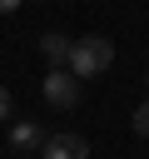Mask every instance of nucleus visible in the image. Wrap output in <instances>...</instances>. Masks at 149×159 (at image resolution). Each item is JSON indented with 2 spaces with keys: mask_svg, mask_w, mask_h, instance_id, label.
<instances>
[{
  "mask_svg": "<svg viewBox=\"0 0 149 159\" xmlns=\"http://www.w3.org/2000/svg\"><path fill=\"white\" fill-rule=\"evenodd\" d=\"M144 89H149V70H144Z\"/></svg>",
  "mask_w": 149,
  "mask_h": 159,
  "instance_id": "nucleus-10",
  "label": "nucleus"
},
{
  "mask_svg": "<svg viewBox=\"0 0 149 159\" xmlns=\"http://www.w3.org/2000/svg\"><path fill=\"white\" fill-rule=\"evenodd\" d=\"M129 129H134L139 139H149V99H144V104H139V109L129 114Z\"/></svg>",
  "mask_w": 149,
  "mask_h": 159,
  "instance_id": "nucleus-6",
  "label": "nucleus"
},
{
  "mask_svg": "<svg viewBox=\"0 0 149 159\" xmlns=\"http://www.w3.org/2000/svg\"><path fill=\"white\" fill-rule=\"evenodd\" d=\"M15 159H40V154H15Z\"/></svg>",
  "mask_w": 149,
  "mask_h": 159,
  "instance_id": "nucleus-9",
  "label": "nucleus"
},
{
  "mask_svg": "<svg viewBox=\"0 0 149 159\" xmlns=\"http://www.w3.org/2000/svg\"><path fill=\"white\" fill-rule=\"evenodd\" d=\"M40 159H89V139L84 134H50Z\"/></svg>",
  "mask_w": 149,
  "mask_h": 159,
  "instance_id": "nucleus-4",
  "label": "nucleus"
},
{
  "mask_svg": "<svg viewBox=\"0 0 149 159\" xmlns=\"http://www.w3.org/2000/svg\"><path fill=\"white\" fill-rule=\"evenodd\" d=\"M20 5H25V0H0V15H15Z\"/></svg>",
  "mask_w": 149,
  "mask_h": 159,
  "instance_id": "nucleus-8",
  "label": "nucleus"
},
{
  "mask_svg": "<svg viewBox=\"0 0 149 159\" xmlns=\"http://www.w3.org/2000/svg\"><path fill=\"white\" fill-rule=\"evenodd\" d=\"M40 94H45L50 109H74V104H79V80H74L70 70H50V75L40 80Z\"/></svg>",
  "mask_w": 149,
  "mask_h": 159,
  "instance_id": "nucleus-2",
  "label": "nucleus"
},
{
  "mask_svg": "<svg viewBox=\"0 0 149 159\" xmlns=\"http://www.w3.org/2000/svg\"><path fill=\"white\" fill-rule=\"evenodd\" d=\"M114 65V40H104V35H84V40H74L70 45V60H65V70L84 84V80H94V75H104Z\"/></svg>",
  "mask_w": 149,
  "mask_h": 159,
  "instance_id": "nucleus-1",
  "label": "nucleus"
},
{
  "mask_svg": "<svg viewBox=\"0 0 149 159\" xmlns=\"http://www.w3.org/2000/svg\"><path fill=\"white\" fill-rule=\"evenodd\" d=\"M70 45H74L70 35H60V30H45V35H40V55H45V65H50V70H65V60H70Z\"/></svg>",
  "mask_w": 149,
  "mask_h": 159,
  "instance_id": "nucleus-5",
  "label": "nucleus"
},
{
  "mask_svg": "<svg viewBox=\"0 0 149 159\" xmlns=\"http://www.w3.org/2000/svg\"><path fill=\"white\" fill-rule=\"evenodd\" d=\"M5 119H10V89L0 84V124H5Z\"/></svg>",
  "mask_w": 149,
  "mask_h": 159,
  "instance_id": "nucleus-7",
  "label": "nucleus"
},
{
  "mask_svg": "<svg viewBox=\"0 0 149 159\" xmlns=\"http://www.w3.org/2000/svg\"><path fill=\"white\" fill-rule=\"evenodd\" d=\"M45 139H50V134H45L40 119H15V124H10V149H15V154H40Z\"/></svg>",
  "mask_w": 149,
  "mask_h": 159,
  "instance_id": "nucleus-3",
  "label": "nucleus"
}]
</instances>
